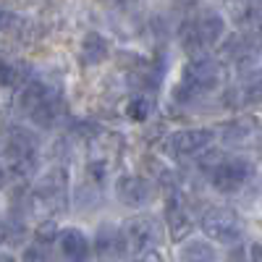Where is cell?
<instances>
[{"instance_id": "83f0119b", "label": "cell", "mask_w": 262, "mask_h": 262, "mask_svg": "<svg viewBox=\"0 0 262 262\" xmlns=\"http://www.w3.org/2000/svg\"><path fill=\"white\" fill-rule=\"evenodd\" d=\"M3 186H6V168L0 165V189H3Z\"/></svg>"}, {"instance_id": "5b68a950", "label": "cell", "mask_w": 262, "mask_h": 262, "mask_svg": "<svg viewBox=\"0 0 262 262\" xmlns=\"http://www.w3.org/2000/svg\"><path fill=\"white\" fill-rule=\"evenodd\" d=\"M200 228L217 244H238L244 236V223L231 207H212L202 215Z\"/></svg>"}, {"instance_id": "8992f818", "label": "cell", "mask_w": 262, "mask_h": 262, "mask_svg": "<svg viewBox=\"0 0 262 262\" xmlns=\"http://www.w3.org/2000/svg\"><path fill=\"white\" fill-rule=\"evenodd\" d=\"M262 55V27H244L238 34H231L221 48V60L244 66Z\"/></svg>"}, {"instance_id": "603a6c76", "label": "cell", "mask_w": 262, "mask_h": 262, "mask_svg": "<svg viewBox=\"0 0 262 262\" xmlns=\"http://www.w3.org/2000/svg\"><path fill=\"white\" fill-rule=\"evenodd\" d=\"M18 27V16L6 11V8H0V32H11Z\"/></svg>"}, {"instance_id": "8fae6325", "label": "cell", "mask_w": 262, "mask_h": 262, "mask_svg": "<svg viewBox=\"0 0 262 262\" xmlns=\"http://www.w3.org/2000/svg\"><path fill=\"white\" fill-rule=\"evenodd\" d=\"M116 196L126 207H142L152 200V186L142 176H121L116 181Z\"/></svg>"}, {"instance_id": "7a4b0ae2", "label": "cell", "mask_w": 262, "mask_h": 262, "mask_svg": "<svg viewBox=\"0 0 262 262\" xmlns=\"http://www.w3.org/2000/svg\"><path fill=\"white\" fill-rule=\"evenodd\" d=\"M223 34H226L223 16L215 11H200L181 24L179 39H181V48L191 58H196V55H207L212 48L221 45Z\"/></svg>"}, {"instance_id": "44dd1931", "label": "cell", "mask_w": 262, "mask_h": 262, "mask_svg": "<svg viewBox=\"0 0 262 262\" xmlns=\"http://www.w3.org/2000/svg\"><path fill=\"white\" fill-rule=\"evenodd\" d=\"M53 238H58V226H55V221H45L42 226H37V242H39V244H48V242H53Z\"/></svg>"}, {"instance_id": "5bb4252c", "label": "cell", "mask_w": 262, "mask_h": 262, "mask_svg": "<svg viewBox=\"0 0 262 262\" xmlns=\"http://www.w3.org/2000/svg\"><path fill=\"white\" fill-rule=\"evenodd\" d=\"M165 226L170 231L173 242H184V238L191 233V228H194L189 212L184 210V205L176 200V196H170L168 205H165Z\"/></svg>"}, {"instance_id": "9c48e42d", "label": "cell", "mask_w": 262, "mask_h": 262, "mask_svg": "<svg viewBox=\"0 0 262 262\" xmlns=\"http://www.w3.org/2000/svg\"><path fill=\"white\" fill-rule=\"evenodd\" d=\"M252 176V163L244 158H233V160H223L221 165L212 168V186L221 194H233L238 191Z\"/></svg>"}, {"instance_id": "484cf974", "label": "cell", "mask_w": 262, "mask_h": 262, "mask_svg": "<svg viewBox=\"0 0 262 262\" xmlns=\"http://www.w3.org/2000/svg\"><path fill=\"white\" fill-rule=\"evenodd\" d=\"M226 262H247V257H244V252H242V249H236V252H233Z\"/></svg>"}, {"instance_id": "cb8c5ba5", "label": "cell", "mask_w": 262, "mask_h": 262, "mask_svg": "<svg viewBox=\"0 0 262 262\" xmlns=\"http://www.w3.org/2000/svg\"><path fill=\"white\" fill-rule=\"evenodd\" d=\"M131 262H163V257L155 249H144V252H137V257Z\"/></svg>"}, {"instance_id": "e0dca14e", "label": "cell", "mask_w": 262, "mask_h": 262, "mask_svg": "<svg viewBox=\"0 0 262 262\" xmlns=\"http://www.w3.org/2000/svg\"><path fill=\"white\" fill-rule=\"evenodd\" d=\"M179 262H217V252L205 238H189L179 249Z\"/></svg>"}, {"instance_id": "4fadbf2b", "label": "cell", "mask_w": 262, "mask_h": 262, "mask_svg": "<svg viewBox=\"0 0 262 262\" xmlns=\"http://www.w3.org/2000/svg\"><path fill=\"white\" fill-rule=\"evenodd\" d=\"M226 13L238 27H262V0H226Z\"/></svg>"}, {"instance_id": "d4e9b609", "label": "cell", "mask_w": 262, "mask_h": 262, "mask_svg": "<svg viewBox=\"0 0 262 262\" xmlns=\"http://www.w3.org/2000/svg\"><path fill=\"white\" fill-rule=\"evenodd\" d=\"M249 257H252V262H262V244H252Z\"/></svg>"}, {"instance_id": "2e32d148", "label": "cell", "mask_w": 262, "mask_h": 262, "mask_svg": "<svg viewBox=\"0 0 262 262\" xmlns=\"http://www.w3.org/2000/svg\"><path fill=\"white\" fill-rule=\"evenodd\" d=\"M257 131H259L257 118H236L228 126H223L221 134L226 144H247V139L257 137Z\"/></svg>"}, {"instance_id": "52a82bcc", "label": "cell", "mask_w": 262, "mask_h": 262, "mask_svg": "<svg viewBox=\"0 0 262 262\" xmlns=\"http://www.w3.org/2000/svg\"><path fill=\"white\" fill-rule=\"evenodd\" d=\"M160 221L152 215H137V217H128L123 223V236H126V244L137 252L152 249L160 242Z\"/></svg>"}, {"instance_id": "7402d4cb", "label": "cell", "mask_w": 262, "mask_h": 262, "mask_svg": "<svg viewBox=\"0 0 262 262\" xmlns=\"http://www.w3.org/2000/svg\"><path fill=\"white\" fill-rule=\"evenodd\" d=\"M24 262H53V259H50L45 244H34L24 252Z\"/></svg>"}, {"instance_id": "9a60e30c", "label": "cell", "mask_w": 262, "mask_h": 262, "mask_svg": "<svg viewBox=\"0 0 262 262\" xmlns=\"http://www.w3.org/2000/svg\"><path fill=\"white\" fill-rule=\"evenodd\" d=\"M79 58H81L84 66H100V63H105L107 58H111V42L97 32L84 34L81 48H79Z\"/></svg>"}, {"instance_id": "7c38bea8", "label": "cell", "mask_w": 262, "mask_h": 262, "mask_svg": "<svg viewBox=\"0 0 262 262\" xmlns=\"http://www.w3.org/2000/svg\"><path fill=\"white\" fill-rule=\"evenodd\" d=\"M55 242H58V249H60L66 262H86V259H90V252H92L90 238H86L79 228L60 231Z\"/></svg>"}, {"instance_id": "3957f363", "label": "cell", "mask_w": 262, "mask_h": 262, "mask_svg": "<svg viewBox=\"0 0 262 262\" xmlns=\"http://www.w3.org/2000/svg\"><path fill=\"white\" fill-rule=\"evenodd\" d=\"M29 205L37 215H42L45 221H53L55 215H60L69 205V176L63 168H53L42 176L29 196Z\"/></svg>"}, {"instance_id": "d6986e66", "label": "cell", "mask_w": 262, "mask_h": 262, "mask_svg": "<svg viewBox=\"0 0 262 262\" xmlns=\"http://www.w3.org/2000/svg\"><path fill=\"white\" fill-rule=\"evenodd\" d=\"M29 76V69L21 63H11V60H0V84L3 86H18L24 84Z\"/></svg>"}, {"instance_id": "ffe728a7", "label": "cell", "mask_w": 262, "mask_h": 262, "mask_svg": "<svg viewBox=\"0 0 262 262\" xmlns=\"http://www.w3.org/2000/svg\"><path fill=\"white\" fill-rule=\"evenodd\" d=\"M149 113H152V100H147V97H142V95L131 97V100L126 102V116H128V121L142 123V121L149 118Z\"/></svg>"}, {"instance_id": "30bf717a", "label": "cell", "mask_w": 262, "mask_h": 262, "mask_svg": "<svg viewBox=\"0 0 262 262\" xmlns=\"http://www.w3.org/2000/svg\"><path fill=\"white\" fill-rule=\"evenodd\" d=\"M128 244H126V236L123 228L113 226V223H102L95 233V252L102 262H121L126 254Z\"/></svg>"}, {"instance_id": "f1b7e54d", "label": "cell", "mask_w": 262, "mask_h": 262, "mask_svg": "<svg viewBox=\"0 0 262 262\" xmlns=\"http://www.w3.org/2000/svg\"><path fill=\"white\" fill-rule=\"evenodd\" d=\"M0 262H16V259H13L8 252H3V254H0Z\"/></svg>"}, {"instance_id": "ba28073f", "label": "cell", "mask_w": 262, "mask_h": 262, "mask_svg": "<svg viewBox=\"0 0 262 262\" xmlns=\"http://www.w3.org/2000/svg\"><path fill=\"white\" fill-rule=\"evenodd\" d=\"M212 142H215L212 128H184V131L170 134L168 149L173 158H194V155H202L205 149H210Z\"/></svg>"}, {"instance_id": "277c9868", "label": "cell", "mask_w": 262, "mask_h": 262, "mask_svg": "<svg viewBox=\"0 0 262 262\" xmlns=\"http://www.w3.org/2000/svg\"><path fill=\"white\" fill-rule=\"evenodd\" d=\"M3 158L8 163V170L18 179H29L37 168V144L34 137L24 128H11L3 144Z\"/></svg>"}, {"instance_id": "6da1fadb", "label": "cell", "mask_w": 262, "mask_h": 262, "mask_svg": "<svg viewBox=\"0 0 262 262\" xmlns=\"http://www.w3.org/2000/svg\"><path fill=\"white\" fill-rule=\"evenodd\" d=\"M223 81H226V63L221 58L196 55V58H189V63L184 66L181 81L173 90V97L179 102H189L200 95L215 92Z\"/></svg>"}, {"instance_id": "ac0fdd59", "label": "cell", "mask_w": 262, "mask_h": 262, "mask_svg": "<svg viewBox=\"0 0 262 262\" xmlns=\"http://www.w3.org/2000/svg\"><path fill=\"white\" fill-rule=\"evenodd\" d=\"M231 100H238V102H262V71L252 74L242 86H236V90H231L228 95Z\"/></svg>"}, {"instance_id": "4316f807", "label": "cell", "mask_w": 262, "mask_h": 262, "mask_svg": "<svg viewBox=\"0 0 262 262\" xmlns=\"http://www.w3.org/2000/svg\"><path fill=\"white\" fill-rule=\"evenodd\" d=\"M102 3H111V6H128V3H137V0H102Z\"/></svg>"}]
</instances>
